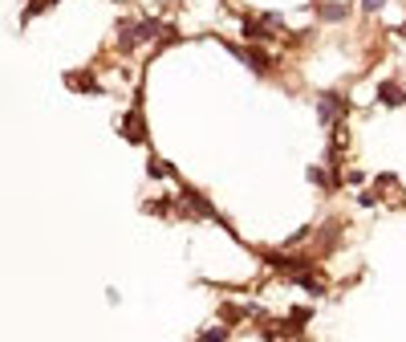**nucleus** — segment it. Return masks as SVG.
Listing matches in <instances>:
<instances>
[{"mask_svg":"<svg viewBox=\"0 0 406 342\" xmlns=\"http://www.w3.org/2000/svg\"><path fill=\"white\" fill-rule=\"evenodd\" d=\"M317 119H321L325 131L350 122L354 119V98L345 94V90H321V94H317Z\"/></svg>","mask_w":406,"mask_h":342,"instance_id":"obj_1","label":"nucleus"},{"mask_svg":"<svg viewBox=\"0 0 406 342\" xmlns=\"http://www.w3.org/2000/svg\"><path fill=\"white\" fill-rule=\"evenodd\" d=\"M341 184H345L350 192H361V188H370V175H366L358 163H345V168H341Z\"/></svg>","mask_w":406,"mask_h":342,"instance_id":"obj_8","label":"nucleus"},{"mask_svg":"<svg viewBox=\"0 0 406 342\" xmlns=\"http://www.w3.org/2000/svg\"><path fill=\"white\" fill-rule=\"evenodd\" d=\"M354 0H317V17L325 24H345L350 17H354Z\"/></svg>","mask_w":406,"mask_h":342,"instance_id":"obj_6","label":"nucleus"},{"mask_svg":"<svg viewBox=\"0 0 406 342\" xmlns=\"http://www.w3.org/2000/svg\"><path fill=\"white\" fill-rule=\"evenodd\" d=\"M394 37H406V21L398 24V29H394Z\"/></svg>","mask_w":406,"mask_h":342,"instance_id":"obj_11","label":"nucleus"},{"mask_svg":"<svg viewBox=\"0 0 406 342\" xmlns=\"http://www.w3.org/2000/svg\"><path fill=\"white\" fill-rule=\"evenodd\" d=\"M390 8V0H358V13L366 17V21H374L378 13H386Z\"/></svg>","mask_w":406,"mask_h":342,"instance_id":"obj_10","label":"nucleus"},{"mask_svg":"<svg viewBox=\"0 0 406 342\" xmlns=\"http://www.w3.org/2000/svg\"><path fill=\"white\" fill-rule=\"evenodd\" d=\"M232 339V326H224V322H219V326H208V330H199V334H195V342H228Z\"/></svg>","mask_w":406,"mask_h":342,"instance_id":"obj_9","label":"nucleus"},{"mask_svg":"<svg viewBox=\"0 0 406 342\" xmlns=\"http://www.w3.org/2000/svg\"><path fill=\"white\" fill-rule=\"evenodd\" d=\"M374 102H378L382 110H406V86L398 77H382L378 90H374Z\"/></svg>","mask_w":406,"mask_h":342,"instance_id":"obj_3","label":"nucleus"},{"mask_svg":"<svg viewBox=\"0 0 406 342\" xmlns=\"http://www.w3.org/2000/svg\"><path fill=\"white\" fill-rule=\"evenodd\" d=\"M309 322H313V306H292V310L281 318V334H285V339H305Z\"/></svg>","mask_w":406,"mask_h":342,"instance_id":"obj_5","label":"nucleus"},{"mask_svg":"<svg viewBox=\"0 0 406 342\" xmlns=\"http://www.w3.org/2000/svg\"><path fill=\"white\" fill-rule=\"evenodd\" d=\"M118 135L126 139V143H134V147H146V119H143V106H134L130 102V110H122L118 114Z\"/></svg>","mask_w":406,"mask_h":342,"instance_id":"obj_2","label":"nucleus"},{"mask_svg":"<svg viewBox=\"0 0 406 342\" xmlns=\"http://www.w3.org/2000/svg\"><path fill=\"white\" fill-rule=\"evenodd\" d=\"M61 82H65V90H73V94H106V86H102L94 66L90 70H70Z\"/></svg>","mask_w":406,"mask_h":342,"instance_id":"obj_4","label":"nucleus"},{"mask_svg":"<svg viewBox=\"0 0 406 342\" xmlns=\"http://www.w3.org/2000/svg\"><path fill=\"white\" fill-rule=\"evenodd\" d=\"M146 175H150V179H171V184L179 179L175 163H171V159H159V155H146Z\"/></svg>","mask_w":406,"mask_h":342,"instance_id":"obj_7","label":"nucleus"}]
</instances>
